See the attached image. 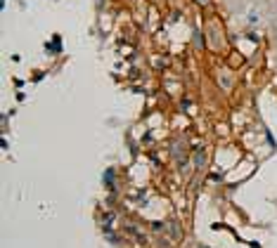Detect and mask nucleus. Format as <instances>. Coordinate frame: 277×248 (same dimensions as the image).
<instances>
[{"instance_id":"1","label":"nucleus","mask_w":277,"mask_h":248,"mask_svg":"<svg viewBox=\"0 0 277 248\" xmlns=\"http://www.w3.org/2000/svg\"><path fill=\"white\" fill-rule=\"evenodd\" d=\"M111 177H114V170H107V173H104V182H107V185H111V182H114Z\"/></svg>"},{"instance_id":"2","label":"nucleus","mask_w":277,"mask_h":248,"mask_svg":"<svg viewBox=\"0 0 277 248\" xmlns=\"http://www.w3.org/2000/svg\"><path fill=\"white\" fill-rule=\"evenodd\" d=\"M201 163H204V154H201V151H199V154L194 156V165H197V168H199V165H201Z\"/></svg>"}]
</instances>
